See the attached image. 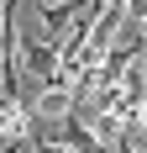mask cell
I'll return each mask as SVG.
<instances>
[{
    "instance_id": "cell-2",
    "label": "cell",
    "mask_w": 147,
    "mask_h": 153,
    "mask_svg": "<svg viewBox=\"0 0 147 153\" xmlns=\"http://www.w3.org/2000/svg\"><path fill=\"white\" fill-rule=\"evenodd\" d=\"M89 0H58V5H53V0H42V32L47 37H53V42H63V32L74 27V16L84 11Z\"/></svg>"
},
{
    "instance_id": "cell-1",
    "label": "cell",
    "mask_w": 147,
    "mask_h": 153,
    "mask_svg": "<svg viewBox=\"0 0 147 153\" xmlns=\"http://www.w3.org/2000/svg\"><path fill=\"white\" fill-rule=\"evenodd\" d=\"M21 69H32V74L42 79V85H53L58 79V42H21Z\"/></svg>"
},
{
    "instance_id": "cell-4",
    "label": "cell",
    "mask_w": 147,
    "mask_h": 153,
    "mask_svg": "<svg viewBox=\"0 0 147 153\" xmlns=\"http://www.w3.org/2000/svg\"><path fill=\"white\" fill-rule=\"evenodd\" d=\"M26 153H68V148H63V143H58V137H47L42 127L32 122V132H26Z\"/></svg>"
},
{
    "instance_id": "cell-3",
    "label": "cell",
    "mask_w": 147,
    "mask_h": 153,
    "mask_svg": "<svg viewBox=\"0 0 147 153\" xmlns=\"http://www.w3.org/2000/svg\"><path fill=\"white\" fill-rule=\"evenodd\" d=\"M63 116H74V95L63 85H47L42 100H37V111H32V122H63Z\"/></svg>"
},
{
    "instance_id": "cell-5",
    "label": "cell",
    "mask_w": 147,
    "mask_h": 153,
    "mask_svg": "<svg viewBox=\"0 0 147 153\" xmlns=\"http://www.w3.org/2000/svg\"><path fill=\"white\" fill-rule=\"evenodd\" d=\"M142 153H147V148H142Z\"/></svg>"
}]
</instances>
